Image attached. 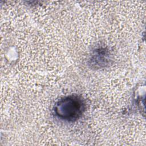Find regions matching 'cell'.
<instances>
[{
	"instance_id": "1",
	"label": "cell",
	"mask_w": 146,
	"mask_h": 146,
	"mask_svg": "<svg viewBox=\"0 0 146 146\" xmlns=\"http://www.w3.org/2000/svg\"><path fill=\"white\" fill-rule=\"evenodd\" d=\"M85 110L86 104L82 98L78 95H71L58 100L53 110L55 115L60 120L73 122L82 116Z\"/></svg>"
}]
</instances>
